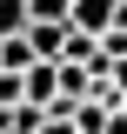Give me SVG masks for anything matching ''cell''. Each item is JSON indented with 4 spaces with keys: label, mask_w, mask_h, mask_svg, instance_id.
Listing matches in <instances>:
<instances>
[{
    "label": "cell",
    "mask_w": 127,
    "mask_h": 134,
    "mask_svg": "<svg viewBox=\"0 0 127 134\" xmlns=\"http://www.w3.org/2000/svg\"><path fill=\"white\" fill-rule=\"evenodd\" d=\"M54 100H60V67L40 60V67L27 74V107H54Z\"/></svg>",
    "instance_id": "cell-3"
},
{
    "label": "cell",
    "mask_w": 127,
    "mask_h": 134,
    "mask_svg": "<svg viewBox=\"0 0 127 134\" xmlns=\"http://www.w3.org/2000/svg\"><path fill=\"white\" fill-rule=\"evenodd\" d=\"M67 27H74V34H87V40L114 34V0H74V14H67Z\"/></svg>",
    "instance_id": "cell-2"
},
{
    "label": "cell",
    "mask_w": 127,
    "mask_h": 134,
    "mask_svg": "<svg viewBox=\"0 0 127 134\" xmlns=\"http://www.w3.org/2000/svg\"><path fill=\"white\" fill-rule=\"evenodd\" d=\"M67 20H27V47H33V60H47V67H60V54H67Z\"/></svg>",
    "instance_id": "cell-1"
},
{
    "label": "cell",
    "mask_w": 127,
    "mask_h": 134,
    "mask_svg": "<svg viewBox=\"0 0 127 134\" xmlns=\"http://www.w3.org/2000/svg\"><path fill=\"white\" fill-rule=\"evenodd\" d=\"M74 0H27V20H67Z\"/></svg>",
    "instance_id": "cell-5"
},
{
    "label": "cell",
    "mask_w": 127,
    "mask_h": 134,
    "mask_svg": "<svg viewBox=\"0 0 127 134\" xmlns=\"http://www.w3.org/2000/svg\"><path fill=\"white\" fill-rule=\"evenodd\" d=\"M114 27H120V34H127V0H114Z\"/></svg>",
    "instance_id": "cell-6"
},
{
    "label": "cell",
    "mask_w": 127,
    "mask_h": 134,
    "mask_svg": "<svg viewBox=\"0 0 127 134\" xmlns=\"http://www.w3.org/2000/svg\"><path fill=\"white\" fill-rule=\"evenodd\" d=\"M27 34V0H0V47Z\"/></svg>",
    "instance_id": "cell-4"
}]
</instances>
